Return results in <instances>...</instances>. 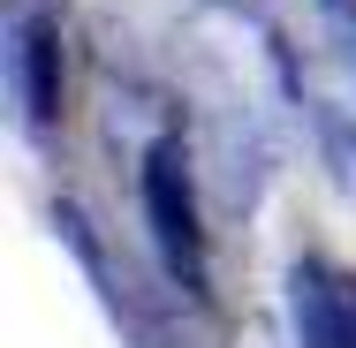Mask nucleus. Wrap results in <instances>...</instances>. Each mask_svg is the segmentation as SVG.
Returning <instances> with one entry per match:
<instances>
[{
	"label": "nucleus",
	"mask_w": 356,
	"mask_h": 348,
	"mask_svg": "<svg viewBox=\"0 0 356 348\" xmlns=\"http://www.w3.org/2000/svg\"><path fill=\"white\" fill-rule=\"evenodd\" d=\"M137 190H144V219H152V242H159L167 273L205 303V295H213V280H205V219H197V182H190L182 137H159L144 151Z\"/></svg>",
	"instance_id": "nucleus-1"
},
{
	"label": "nucleus",
	"mask_w": 356,
	"mask_h": 348,
	"mask_svg": "<svg viewBox=\"0 0 356 348\" xmlns=\"http://www.w3.org/2000/svg\"><path fill=\"white\" fill-rule=\"evenodd\" d=\"M8 91L31 129L61 122V8L54 0H8Z\"/></svg>",
	"instance_id": "nucleus-2"
},
{
	"label": "nucleus",
	"mask_w": 356,
	"mask_h": 348,
	"mask_svg": "<svg viewBox=\"0 0 356 348\" xmlns=\"http://www.w3.org/2000/svg\"><path fill=\"white\" fill-rule=\"evenodd\" d=\"M303 348H356V310H349V280H334L326 265H296L288 280Z\"/></svg>",
	"instance_id": "nucleus-3"
},
{
	"label": "nucleus",
	"mask_w": 356,
	"mask_h": 348,
	"mask_svg": "<svg viewBox=\"0 0 356 348\" xmlns=\"http://www.w3.org/2000/svg\"><path fill=\"white\" fill-rule=\"evenodd\" d=\"M54 227H61V242H69L76 258H83V273L106 288V258H99V242H91V227H83V212L76 205H54Z\"/></svg>",
	"instance_id": "nucleus-4"
},
{
	"label": "nucleus",
	"mask_w": 356,
	"mask_h": 348,
	"mask_svg": "<svg viewBox=\"0 0 356 348\" xmlns=\"http://www.w3.org/2000/svg\"><path fill=\"white\" fill-rule=\"evenodd\" d=\"M318 8H326V15H334V23H341V31L356 38V0H318Z\"/></svg>",
	"instance_id": "nucleus-5"
}]
</instances>
